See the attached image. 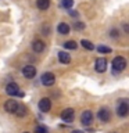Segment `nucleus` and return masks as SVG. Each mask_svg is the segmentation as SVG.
Returning a JSON list of instances; mask_svg holds the SVG:
<instances>
[{"label": "nucleus", "instance_id": "dca6fc26", "mask_svg": "<svg viewBox=\"0 0 129 133\" xmlns=\"http://www.w3.org/2000/svg\"><path fill=\"white\" fill-rule=\"evenodd\" d=\"M15 114L18 116H25V115H27V107H25V105H20V104H18V107H17V110H15Z\"/></svg>", "mask_w": 129, "mask_h": 133}, {"label": "nucleus", "instance_id": "7ed1b4c3", "mask_svg": "<svg viewBox=\"0 0 129 133\" xmlns=\"http://www.w3.org/2000/svg\"><path fill=\"white\" fill-rule=\"evenodd\" d=\"M42 83H43L44 86H51L54 85V82H56V78H54V75L51 72H44L42 75Z\"/></svg>", "mask_w": 129, "mask_h": 133}, {"label": "nucleus", "instance_id": "a211bd4d", "mask_svg": "<svg viewBox=\"0 0 129 133\" xmlns=\"http://www.w3.org/2000/svg\"><path fill=\"white\" fill-rule=\"evenodd\" d=\"M64 47L69 49V50H75V49H76V43H75L74 40H68V42H65V43H64Z\"/></svg>", "mask_w": 129, "mask_h": 133}, {"label": "nucleus", "instance_id": "4be33fe9", "mask_svg": "<svg viewBox=\"0 0 129 133\" xmlns=\"http://www.w3.org/2000/svg\"><path fill=\"white\" fill-rule=\"evenodd\" d=\"M85 28V22H75L74 24V29H78V31H81V29Z\"/></svg>", "mask_w": 129, "mask_h": 133}, {"label": "nucleus", "instance_id": "2eb2a0df", "mask_svg": "<svg viewBox=\"0 0 129 133\" xmlns=\"http://www.w3.org/2000/svg\"><path fill=\"white\" fill-rule=\"evenodd\" d=\"M37 8L40 10H47L49 6H50V0H37Z\"/></svg>", "mask_w": 129, "mask_h": 133}, {"label": "nucleus", "instance_id": "4468645a", "mask_svg": "<svg viewBox=\"0 0 129 133\" xmlns=\"http://www.w3.org/2000/svg\"><path fill=\"white\" fill-rule=\"evenodd\" d=\"M57 29H58V33H61V35H68L69 33V26L67 24H64V22L58 25Z\"/></svg>", "mask_w": 129, "mask_h": 133}, {"label": "nucleus", "instance_id": "f3484780", "mask_svg": "<svg viewBox=\"0 0 129 133\" xmlns=\"http://www.w3.org/2000/svg\"><path fill=\"white\" fill-rule=\"evenodd\" d=\"M81 44H82L85 49H87V50H94L93 43H92V42H89V40H85V39H83V40L81 42Z\"/></svg>", "mask_w": 129, "mask_h": 133}, {"label": "nucleus", "instance_id": "f257e3e1", "mask_svg": "<svg viewBox=\"0 0 129 133\" xmlns=\"http://www.w3.org/2000/svg\"><path fill=\"white\" fill-rule=\"evenodd\" d=\"M112 68H114L115 74H117V71H118V72L124 71L126 68V60H125L124 57H115L114 60H112Z\"/></svg>", "mask_w": 129, "mask_h": 133}, {"label": "nucleus", "instance_id": "ddd939ff", "mask_svg": "<svg viewBox=\"0 0 129 133\" xmlns=\"http://www.w3.org/2000/svg\"><path fill=\"white\" fill-rule=\"evenodd\" d=\"M58 60H60V62H62V64H68V62L71 61V57H69L68 53L60 51L58 53Z\"/></svg>", "mask_w": 129, "mask_h": 133}, {"label": "nucleus", "instance_id": "393cba45", "mask_svg": "<svg viewBox=\"0 0 129 133\" xmlns=\"http://www.w3.org/2000/svg\"><path fill=\"white\" fill-rule=\"evenodd\" d=\"M71 133H83L82 130H74V132H71Z\"/></svg>", "mask_w": 129, "mask_h": 133}, {"label": "nucleus", "instance_id": "6ab92c4d", "mask_svg": "<svg viewBox=\"0 0 129 133\" xmlns=\"http://www.w3.org/2000/svg\"><path fill=\"white\" fill-rule=\"evenodd\" d=\"M97 51L101 53V54H108V53H111V49L107 47V46H99V47H97Z\"/></svg>", "mask_w": 129, "mask_h": 133}, {"label": "nucleus", "instance_id": "423d86ee", "mask_svg": "<svg viewBox=\"0 0 129 133\" xmlns=\"http://www.w3.org/2000/svg\"><path fill=\"white\" fill-rule=\"evenodd\" d=\"M117 112H118L119 116H126L128 112H129V105L126 101H121L117 107Z\"/></svg>", "mask_w": 129, "mask_h": 133}, {"label": "nucleus", "instance_id": "1a4fd4ad", "mask_svg": "<svg viewBox=\"0 0 129 133\" xmlns=\"http://www.w3.org/2000/svg\"><path fill=\"white\" fill-rule=\"evenodd\" d=\"M17 107H18V103H17L15 100H7V103L4 104V110H6L7 112H10V114L15 112Z\"/></svg>", "mask_w": 129, "mask_h": 133}, {"label": "nucleus", "instance_id": "6e6552de", "mask_svg": "<svg viewBox=\"0 0 129 133\" xmlns=\"http://www.w3.org/2000/svg\"><path fill=\"white\" fill-rule=\"evenodd\" d=\"M81 121H82V125H85V126H89V125L93 122V114H92V111H85L81 116Z\"/></svg>", "mask_w": 129, "mask_h": 133}, {"label": "nucleus", "instance_id": "a878e982", "mask_svg": "<svg viewBox=\"0 0 129 133\" xmlns=\"http://www.w3.org/2000/svg\"><path fill=\"white\" fill-rule=\"evenodd\" d=\"M24 133H29V132H24Z\"/></svg>", "mask_w": 129, "mask_h": 133}, {"label": "nucleus", "instance_id": "9b49d317", "mask_svg": "<svg viewBox=\"0 0 129 133\" xmlns=\"http://www.w3.org/2000/svg\"><path fill=\"white\" fill-rule=\"evenodd\" d=\"M6 91L8 96H17L20 93V87L17 83H8L7 87H6Z\"/></svg>", "mask_w": 129, "mask_h": 133}, {"label": "nucleus", "instance_id": "f8f14e48", "mask_svg": "<svg viewBox=\"0 0 129 133\" xmlns=\"http://www.w3.org/2000/svg\"><path fill=\"white\" fill-rule=\"evenodd\" d=\"M32 49L35 50L36 53H40V51H43V50H44V43L42 40H35V42H33V44H32Z\"/></svg>", "mask_w": 129, "mask_h": 133}, {"label": "nucleus", "instance_id": "9d476101", "mask_svg": "<svg viewBox=\"0 0 129 133\" xmlns=\"http://www.w3.org/2000/svg\"><path fill=\"white\" fill-rule=\"evenodd\" d=\"M99 118L103 121V122H108V121L111 119V112H110V110L108 108H101V110L99 111Z\"/></svg>", "mask_w": 129, "mask_h": 133}, {"label": "nucleus", "instance_id": "0eeeda50", "mask_svg": "<svg viewBox=\"0 0 129 133\" xmlns=\"http://www.w3.org/2000/svg\"><path fill=\"white\" fill-rule=\"evenodd\" d=\"M22 75H24L25 78H28V79L35 78V75H36V68H35V66H32V65H27V66H24V69H22Z\"/></svg>", "mask_w": 129, "mask_h": 133}, {"label": "nucleus", "instance_id": "20e7f679", "mask_svg": "<svg viewBox=\"0 0 129 133\" xmlns=\"http://www.w3.org/2000/svg\"><path fill=\"white\" fill-rule=\"evenodd\" d=\"M94 69L97 71V72H104V71L107 69V60L103 57H100L96 60L94 62Z\"/></svg>", "mask_w": 129, "mask_h": 133}, {"label": "nucleus", "instance_id": "412c9836", "mask_svg": "<svg viewBox=\"0 0 129 133\" xmlns=\"http://www.w3.org/2000/svg\"><path fill=\"white\" fill-rule=\"evenodd\" d=\"M35 133H47V128L43 126V125H39V126H36Z\"/></svg>", "mask_w": 129, "mask_h": 133}, {"label": "nucleus", "instance_id": "5701e85b", "mask_svg": "<svg viewBox=\"0 0 129 133\" xmlns=\"http://www.w3.org/2000/svg\"><path fill=\"white\" fill-rule=\"evenodd\" d=\"M69 15H72V17H76V15H78V12H76V11H69Z\"/></svg>", "mask_w": 129, "mask_h": 133}, {"label": "nucleus", "instance_id": "f03ea898", "mask_svg": "<svg viewBox=\"0 0 129 133\" xmlns=\"http://www.w3.org/2000/svg\"><path fill=\"white\" fill-rule=\"evenodd\" d=\"M74 116H75V111L72 110V108H67V110H64L61 112V119L64 121V122H67V123L72 122Z\"/></svg>", "mask_w": 129, "mask_h": 133}, {"label": "nucleus", "instance_id": "39448f33", "mask_svg": "<svg viewBox=\"0 0 129 133\" xmlns=\"http://www.w3.org/2000/svg\"><path fill=\"white\" fill-rule=\"evenodd\" d=\"M50 108H51V101H50V98L47 97H43L39 101V110L42 112H49Z\"/></svg>", "mask_w": 129, "mask_h": 133}, {"label": "nucleus", "instance_id": "aec40b11", "mask_svg": "<svg viewBox=\"0 0 129 133\" xmlns=\"http://www.w3.org/2000/svg\"><path fill=\"white\" fill-rule=\"evenodd\" d=\"M74 4V0H61V6L64 8H71Z\"/></svg>", "mask_w": 129, "mask_h": 133}, {"label": "nucleus", "instance_id": "b1692460", "mask_svg": "<svg viewBox=\"0 0 129 133\" xmlns=\"http://www.w3.org/2000/svg\"><path fill=\"white\" fill-rule=\"evenodd\" d=\"M117 35H118V33H117V31H111V36H112V37H115Z\"/></svg>", "mask_w": 129, "mask_h": 133}]
</instances>
